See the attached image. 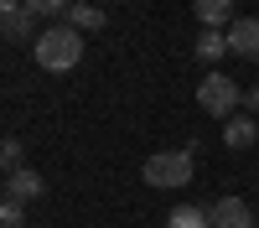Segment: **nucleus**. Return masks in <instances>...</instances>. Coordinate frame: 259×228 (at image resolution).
I'll use <instances>...</instances> for the list:
<instances>
[{
	"mask_svg": "<svg viewBox=\"0 0 259 228\" xmlns=\"http://www.w3.org/2000/svg\"><path fill=\"white\" fill-rule=\"evenodd\" d=\"M192 16L202 21V31H228L233 21V0H192Z\"/></svg>",
	"mask_w": 259,
	"mask_h": 228,
	"instance_id": "nucleus-5",
	"label": "nucleus"
},
{
	"mask_svg": "<svg viewBox=\"0 0 259 228\" xmlns=\"http://www.w3.org/2000/svg\"><path fill=\"white\" fill-rule=\"evenodd\" d=\"M31 197H41V176L31 166H21V171L6 176V202H31Z\"/></svg>",
	"mask_w": 259,
	"mask_h": 228,
	"instance_id": "nucleus-8",
	"label": "nucleus"
},
{
	"mask_svg": "<svg viewBox=\"0 0 259 228\" xmlns=\"http://www.w3.org/2000/svg\"><path fill=\"white\" fill-rule=\"evenodd\" d=\"M0 228H26V202H6L0 207Z\"/></svg>",
	"mask_w": 259,
	"mask_h": 228,
	"instance_id": "nucleus-14",
	"label": "nucleus"
},
{
	"mask_svg": "<svg viewBox=\"0 0 259 228\" xmlns=\"http://www.w3.org/2000/svg\"><path fill=\"white\" fill-rule=\"evenodd\" d=\"M36 62L47 73H68V68H78V57H83V31H73L68 21H62V26H47L36 36Z\"/></svg>",
	"mask_w": 259,
	"mask_h": 228,
	"instance_id": "nucleus-1",
	"label": "nucleus"
},
{
	"mask_svg": "<svg viewBox=\"0 0 259 228\" xmlns=\"http://www.w3.org/2000/svg\"><path fill=\"white\" fill-rule=\"evenodd\" d=\"M21 11H31V16H68V0H21Z\"/></svg>",
	"mask_w": 259,
	"mask_h": 228,
	"instance_id": "nucleus-13",
	"label": "nucleus"
},
{
	"mask_svg": "<svg viewBox=\"0 0 259 228\" xmlns=\"http://www.w3.org/2000/svg\"><path fill=\"white\" fill-rule=\"evenodd\" d=\"M228 52L259 62V16H239V21L228 26Z\"/></svg>",
	"mask_w": 259,
	"mask_h": 228,
	"instance_id": "nucleus-4",
	"label": "nucleus"
},
{
	"mask_svg": "<svg viewBox=\"0 0 259 228\" xmlns=\"http://www.w3.org/2000/svg\"><path fill=\"white\" fill-rule=\"evenodd\" d=\"M244 109H249V114H259V88H249V94H244Z\"/></svg>",
	"mask_w": 259,
	"mask_h": 228,
	"instance_id": "nucleus-16",
	"label": "nucleus"
},
{
	"mask_svg": "<svg viewBox=\"0 0 259 228\" xmlns=\"http://www.w3.org/2000/svg\"><path fill=\"white\" fill-rule=\"evenodd\" d=\"M0 161H6V176L21 171V140H6V145H0Z\"/></svg>",
	"mask_w": 259,
	"mask_h": 228,
	"instance_id": "nucleus-15",
	"label": "nucleus"
},
{
	"mask_svg": "<svg viewBox=\"0 0 259 228\" xmlns=\"http://www.w3.org/2000/svg\"><path fill=\"white\" fill-rule=\"evenodd\" d=\"M223 140L233 145V151H249V145L259 140V124H254V114L244 109V114H233V119H223Z\"/></svg>",
	"mask_w": 259,
	"mask_h": 228,
	"instance_id": "nucleus-7",
	"label": "nucleus"
},
{
	"mask_svg": "<svg viewBox=\"0 0 259 228\" xmlns=\"http://www.w3.org/2000/svg\"><path fill=\"white\" fill-rule=\"evenodd\" d=\"M212 228H254V213L244 197H218L212 202Z\"/></svg>",
	"mask_w": 259,
	"mask_h": 228,
	"instance_id": "nucleus-6",
	"label": "nucleus"
},
{
	"mask_svg": "<svg viewBox=\"0 0 259 228\" xmlns=\"http://www.w3.org/2000/svg\"><path fill=\"white\" fill-rule=\"evenodd\" d=\"M239 83H233L228 73H207L202 83H197V104H202V114H212V119H233L239 114Z\"/></svg>",
	"mask_w": 259,
	"mask_h": 228,
	"instance_id": "nucleus-2",
	"label": "nucleus"
},
{
	"mask_svg": "<svg viewBox=\"0 0 259 228\" xmlns=\"http://www.w3.org/2000/svg\"><path fill=\"white\" fill-rule=\"evenodd\" d=\"M145 181L150 187H187L192 181V151H156L145 161Z\"/></svg>",
	"mask_w": 259,
	"mask_h": 228,
	"instance_id": "nucleus-3",
	"label": "nucleus"
},
{
	"mask_svg": "<svg viewBox=\"0 0 259 228\" xmlns=\"http://www.w3.org/2000/svg\"><path fill=\"white\" fill-rule=\"evenodd\" d=\"M68 26H73V31H104V6H94V0L68 6Z\"/></svg>",
	"mask_w": 259,
	"mask_h": 228,
	"instance_id": "nucleus-9",
	"label": "nucleus"
},
{
	"mask_svg": "<svg viewBox=\"0 0 259 228\" xmlns=\"http://www.w3.org/2000/svg\"><path fill=\"white\" fill-rule=\"evenodd\" d=\"M6 16V41H26L31 36V11H0Z\"/></svg>",
	"mask_w": 259,
	"mask_h": 228,
	"instance_id": "nucleus-12",
	"label": "nucleus"
},
{
	"mask_svg": "<svg viewBox=\"0 0 259 228\" xmlns=\"http://www.w3.org/2000/svg\"><path fill=\"white\" fill-rule=\"evenodd\" d=\"M223 52H228V31H202L197 36V57L202 62H218Z\"/></svg>",
	"mask_w": 259,
	"mask_h": 228,
	"instance_id": "nucleus-11",
	"label": "nucleus"
},
{
	"mask_svg": "<svg viewBox=\"0 0 259 228\" xmlns=\"http://www.w3.org/2000/svg\"><path fill=\"white\" fill-rule=\"evenodd\" d=\"M166 228H212V213H202V207H192V202H182V207H171V218H166Z\"/></svg>",
	"mask_w": 259,
	"mask_h": 228,
	"instance_id": "nucleus-10",
	"label": "nucleus"
}]
</instances>
